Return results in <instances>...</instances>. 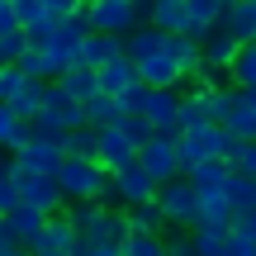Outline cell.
<instances>
[{"mask_svg":"<svg viewBox=\"0 0 256 256\" xmlns=\"http://www.w3.org/2000/svg\"><path fill=\"white\" fill-rule=\"evenodd\" d=\"M228 232H232V228H223V223H200V228L190 232V242H194V252H200V256H223Z\"/></svg>","mask_w":256,"mask_h":256,"instance_id":"f1b7e54d","label":"cell"},{"mask_svg":"<svg viewBox=\"0 0 256 256\" xmlns=\"http://www.w3.org/2000/svg\"><path fill=\"white\" fill-rule=\"evenodd\" d=\"M166 256H200V252H194L190 232H171V238H166Z\"/></svg>","mask_w":256,"mask_h":256,"instance_id":"74e56055","label":"cell"},{"mask_svg":"<svg viewBox=\"0 0 256 256\" xmlns=\"http://www.w3.org/2000/svg\"><path fill=\"white\" fill-rule=\"evenodd\" d=\"M52 256H81V252H52Z\"/></svg>","mask_w":256,"mask_h":256,"instance_id":"b9f144b4","label":"cell"},{"mask_svg":"<svg viewBox=\"0 0 256 256\" xmlns=\"http://www.w3.org/2000/svg\"><path fill=\"white\" fill-rule=\"evenodd\" d=\"M228 204H232V218L256 214V180L252 176H232L228 180Z\"/></svg>","mask_w":256,"mask_h":256,"instance_id":"4316f807","label":"cell"},{"mask_svg":"<svg viewBox=\"0 0 256 256\" xmlns=\"http://www.w3.org/2000/svg\"><path fill=\"white\" fill-rule=\"evenodd\" d=\"M228 128L209 124V128H190V133H180V162H185V176L194 171V166L204 162H223V152H228Z\"/></svg>","mask_w":256,"mask_h":256,"instance_id":"3957f363","label":"cell"},{"mask_svg":"<svg viewBox=\"0 0 256 256\" xmlns=\"http://www.w3.org/2000/svg\"><path fill=\"white\" fill-rule=\"evenodd\" d=\"M24 209V194H19V171H14V156L0 162V218Z\"/></svg>","mask_w":256,"mask_h":256,"instance_id":"484cf974","label":"cell"},{"mask_svg":"<svg viewBox=\"0 0 256 256\" xmlns=\"http://www.w3.org/2000/svg\"><path fill=\"white\" fill-rule=\"evenodd\" d=\"M86 119H90V128H119L128 114L119 110V100H104V95H95V100L86 104Z\"/></svg>","mask_w":256,"mask_h":256,"instance_id":"f546056e","label":"cell"},{"mask_svg":"<svg viewBox=\"0 0 256 256\" xmlns=\"http://www.w3.org/2000/svg\"><path fill=\"white\" fill-rule=\"evenodd\" d=\"M81 256H124L119 247H81Z\"/></svg>","mask_w":256,"mask_h":256,"instance_id":"60d3db41","label":"cell"},{"mask_svg":"<svg viewBox=\"0 0 256 256\" xmlns=\"http://www.w3.org/2000/svg\"><path fill=\"white\" fill-rule=\"evenodd\" d=\"M0 162H5V147H0Z\"/></svg>","mask_w":256,"mask_h":256,"instance_id":"7bdbcfd3","label":"cell"},{"mask_svg":"<svg viewBox=\"0 0 256 256\" xmlns=\"http://www.w3.org/2000/svg\"><path fill=\"white\" fill-rule=\"evenodd\" d=\"M223 256H256V247L247 238H238V232H228V242H223Z\"/></svg>","mask_w":256,"mask_h":256,"instance_id":"f35d334b","label":"cell"},{"mask_svg":"<svg viewBox=\"0 0 256 256\" xmlns=\"http://www.w3.org/2000/svg\"><path fill=\"white\" fill-rule=\"evenodd\" d=\"M138 76H142V86H147V90H176V86L185 81V72H180V66H176L166 52L147 57V62L138 66Z\"/></svg>","mask_w":256,"mask_h":256,"instance_id":"5bb4252c","label":"cell"},{"mask_svg":"<svg viewBox=\"0 0 256 256\" xmlns=\"http://www.w3.org/2000/svg\"><path fill=\"white\" fill-rule=\"evenodd\" d=\"M28 76L19 72V66H0V104H14V95L24 90Z\"/></svg>","mask_w":256,"mask_h":256,"instance_id":"d6a6232c","label":"cell"},{"mask_svg":"<svg viewBox=\"0 0 256 256\" xmlns=\"http://www.w3.org/2000/svg\"><path fill=\"white\" fill-rule=\"evenodd\" d=\"M214 114H209V90H185L180 95V133H190V128H209Z\"/></svg>","mask_w":256,"mask_h":256,"instance_id":"ffe728a7","label":"cell"},{"mask_svg":"<svg viewBox=\"0 0 256 256\" xmlns=\"http://www.w3.org/2000/svg\"><path fill=\"white\" fill-rule=\"evenodd\" d=\"M119 57H128L124 52V38H110V34H90V38H86V48H81V66H90V72L119 62Z\"/></svg>","mask_w":256,"mask_h":256,"instance_id":"9a60e30c","label":"cell"},{"mask_svg":"<svg viewBox=\"0 0 256 256\" xmlns=\"http://www.w3.org/2000/svg\"><path fill=\"white\" fill-rule=\"evenodd\" d=\"M124 256H166V238H128Z\"/></svg>","mask_w":256,"mask_h":256,"instance_id":"e575fe53","label":"cell"},{"mask_svg":"<svg viewBox=\"0 0 256 256\" xmlns=\"http://www.w3.org/2000/svg\"><path fill=\"white\" fill-rule=\"evenodd\" d=\"M232 86H238V90H256V43L252 48H242V57L238 62H232Z\"/></svg>","mask_w":256,"mask_h":256,"instance_id":"1f68e13d","label":"cell"},{"mask_svg":"<svg viewBox=\"0 0 256 256\" xmlns=\"http://www.w3.org/2000/svg\"><path fill=\"white\" fill-rule=\"evenodd\" d=\"M124 214H128L133 238H171V223H166L162 204H138V209H124Z\"/></svg>","mask_w":256,"mask_h":256,"instance_id":"2e32d148","label":"cell"},{"mask_svg":"<svg viewBox=\"0 0 256 256\" xmlns=\"http://www.w3.org/2000/svg\"><path fill=\"white\" fill-rule=\"evenodd\" d=\"M90 28L110 38H133L142 24H138L133 0H90Z\"/></svg>","mask_w":256,"mask_h":256,"instance_id":"5b68a950","label":"cell"},{"mask_svg":"<svg viewBox=\"0 0 256 256\" xmlns=\"http://www.w3.org/2000/svg\"><path fill=\"white\" fill-rule=\"evenodd\" d=\"M10 34H19V10H14V0H0V38H10Z\"/></svg>","mask_w":256,"mask_h":256,"instance_id":"8d00e7d4","label":"cell"},{"mask_svg":"<svg viewBox=\"0 0 256 256\" xmlns=\"http://www.w3.org/2000/svg\"><path fill=\"white\" fill-rule=\"evenodd\" d=\"M238 57H242V43L228 34V28H218V34L204 43V62H209V66H223V72H232V62H238Z\"/></svg>","mask_w":256,"mask_h":256,"instance_id":"d4e9b609","label":"cell"},{"mask_svg":"<svg viewBox=\"0 0 256 256\" xmlns=\"http://www.w3.org/2000/svg\"><path fill=\"white\" fill-rule=\"evenodd\" d=\"M19 128H24V124L14 119V110H10V104H0V147H5L10 156H14V142H19Z\"/></svg>","mask_w":256,"mask_h":256,"instance_id":"836d02e7","label":"cell"},{"mask_svg":"<svg viewBox=\"0 0 256 256\" xmlns=\"http://www.w3.org/2000/svg\"><path fill=\"white\" fill-rule=\"evenodd\" d=\"M147 119H152L156 138H180V90H152Z\"/></svg>","mask_w":256,"mask_h":256,"instance_id":"30bf717a","label":"cell"},{"mask_svg":"<svg viewBox=\"0 0 256 256\" xmlns=\"http://www.w3.org/2000/svg\"><path fill=\"white\" fill-rule=\"evenodd\" d=\"M62 147L76 162H95V156H100V128H76V133L62 138Z\"/></svg>","mask_w":256,"mask_h":256,"instance_id":"83f0119b","label":"cell"},{"mask_svg":"<svg viewBox=\"0 0 256 256\" xmlns=\"http://www.w3.org/2000/svg\"><path fill=\"white\" fill-rule=\"evenodd\" d=\"M138 86H142V76H138V62H128V57L100 66V95L104 100H124V95L138 90Z\"/></svg>","mask_w":256,"mask_h":256,"instance_id":"8fae6325","label":"cell"},{"mask_svg":"<svg viewBox=\"0 0 256 256\" xmlns=\"http://www.w3.org/2000/svg\"><path fill=\"white\" fill-rule=\"evenodd\" d=\"M223 162H228V166H232L238 176H252V180H256V142L228 138V152H223Z\"/></svg>","mask_w":256,"mask_h":256,"instance_id":"4dcf8cb0","label":"cell"},{"mask_svg":"<svg viewBox=\"0 0 256 256\" xmlns=\"http://www.w3.org/2000/svg\"><path fill=\"white\" fill-rule=\"evenodd\" d=\"M124 52H128V62H138V66H142L147 57L166 52V34H162V28H138L133 38H124Z\"/></svg>","mask_w":256,"mask_h":256,"instance_id":"603a6c76","label":"cell"},{"mask_svg":"<svg viewBox=\"0 0 256 256\" xmlns=\"http://www.w3.org/2000/svg\"><path fill=\"white\" fill-rule=\"evenodd\" d=\"M156 204H162V214H166V223H171V232H194L204 223V194L194 190L190 180H171V185H162V194H156Z\"/></svg>","mask_w":256,"mask_h":256,"instance_id":"7a4b0ae2","label":"cell"},{"mask_svg":"<svg viewBox=\"0 0 256 256\" xmlns=\"http://www.w3.org/2000/svg\"><path fill=\"white\" fill-rule=\"evenodd\" d=\"M0 223H5V232H10L24 252L34 247V242L43 238V228H48V218H43V214H34V209H19V214H10V218H0Z\"/></svg>","mask_w":256,"mask_h":256,"instance_id":"e0dca14e","label":"cell"},{"mask_svg":"<svg viewBox=\"0 0 256 256\" xmlns=\"http://www.w3.org/2000/svg\"><path fill=\"white\" fill-rule=\"evenodd\" d=\"M14 119L19 124H38V114L48 110V81H24V90L14 95Z\"/></svg>","mask_w":256,"mask_h":256,"instance_id":"d6986e66","label":"cell"},{"mask_svg":"<svg viewBox=\"0 0 256 256\" xmlns=\"http://www.w3.org/2000/svg\"><path fill=\"white\" fill-rule=\"evenodd\" d=\"M57 185H62V194H66V204H100L104 194H110V185H114V176L104 171L100 162H76V156H66V166L57 171Z\"/></svg>","mask_w":256,"mask_h":256,"instance_id":"6da1fadb","label":"cell"},{"mask_svg":"<svg viewBox=\"0 0 256 256\" xmlns=\"http://www.w3.org/2000/svg\"><path fill=\"white\" fill-rule=\"evenodd\" d=\"M138 166L152 176L156 185H171L185 176V162H180V138H152V142L138 152Z\"/></svg>","mask_w":256,"mask_h":256,"instance_id":"277c9868","label":"cell"},{"mask_svg":"<svg viewBox=\"0 0 256 256\" xmlns=\"http://www.w3.org/2000/svg\"><path fill=\"white\" fill-rule=\"evenodd\" d=\"M62 166H66V147L57 138H34L14 156V171H24V176H57Z\"/></svg>","mask_w":256,"mask_h":256,"instance_id":"52a82bcc","label":"cell"},{"mask_svg":"<svg viewBox=\"0 0 256 256\" xmlns=\"http://www.w3.org/2000/svg\"><path fill=\"white\" fill-rule=\"evenodd\" d=\"M223 28H228L242 48H252V43H256V0H232L228 24H223Z\"/></svg>","mask_w":256,"mask_h":256,"instance_id":"44dd1931","label":"cell"},{"mask_svg":"<svg viewBox=\"0 0 256 256\" xmlns=\"http://www.w3.org/2000/svg\"><path fill=\"white\" fill-rule=\"evenodd\" d=\"M232 176H238V171H232L228 162H204V166H194V171L185 176V180H190V185H194L200 194H223Z\"/></svg>","mask_w":256,"mask_h":256,"instance_id":"ac0fdd59","label":"cell"},{"mask_svg":"<svg viewBox=\"0 0 256 256\" xmlns=\"http://www.w3.org/2000/svg\"><path fill=\"white\" fill-rule=\"evenodd\" d=\"M14 10H19V28L28 34V43L48 48V38L57 34L52 19H48V0H14Z\"/></svg>","mask_w":256,"mask_h":256,"instance_id":"7c38bea8","label":"cell"},{"mask_svg":"<svg viewBox=\"0 0 256 256\" xmlns=\"http://www.w3.org/2000/svg\"><path fill=\"white\" fill-rule=\"evenodd\" d=\"M147 104H152V90L138 86V90H128L124 100H119V110H124V114H147Z\"/></svg>","mask_w":256,"mask_h":256,"instance_id":"d590c367","label":"cell"},{"mask_svg":"<svg viewBox=\"0 0 256 256\" xmlns=\"http://www.w3.org/2000/svg\"><path fill=\"white\" fill-rule=\"evenodd\" d=\"M190 24V0H156L152 5V28L162 34H185Z\"/></svg>","mask_w":256,"mask_h":256,"instance_id":"7402d4cb","label":"cell"},{"mask_svg":"<svg viewBox=\"0 0 256 256\" xmlns=\"http://www.w3.org/2000/svg\"><path fill=\"white\" fill-rule=\"evenodd\" d=\"M86 247V238L76 232V223L66 218V214H57V218H48V228H43V238L28 247V256H52V252H81Z\"/></svg>","mask_w":256,"mask_h":256,"instance_id":"ba28073f","label":"cell"},{"mask_svg":"<svg viewBox=\"0 0 256 256\" xmlns=\"http://www.w3.org/2000/svg\"><path fill=\"white\" fill-rule=\"evenodd\" d=\"M95 162H100L110 176H119V171H128V166L138 162V147L128 142L124 128H100V156H95Z\"/></svg>","mask_w":256,"mask_h":256,"instance_id":"9c48e42d","label":"cell"},{"mask_svg":"<svg viewBox=\"0 0 256 256\" xmlns=\"http://www.w3.org/2000/svg\"><path fill=\"white\" fill-rule=\"evenodd\" d=\"M57 86H62V90L72 95L76 104H90L95 95H100V72H90V66H76V72H66Z\"/></svg>","mask_w":256,"mask_h":256,"instance_id":"cb8c5ba5","label":"cell"},{"mask_svg":"<svg viewBox=\"0 0 256 256\" xmlns=\"http://www.w3.org/2000/svg\"><path fill=\"white\" fill-rule=\"evenodd\" d=\"M232 232H238V238H247L252 247H256V214H247V218H232Z\"/></svg>","mask_w":256,"mask_h":256,"instance_id":"ab89813d","label":"cell"},{"mask_svg":"<svg viewBox=\"0 0 256 256\" xmlns=\"http://www.w3.org/2000/svg\"><path fill=\"white\" fill-rule=\"evenodd\" d=\"M19 194H24V209L43 214V218L66 214V194H62V185H57V176H24L19 171Z\"/></svg>","mask_w":256,"mask_h":256,"instance_id":"8992f818","label":"cell"},{"mask_svg":"<svg viewBox=\"0 0 256 256\" xmlns=\"http://www.w3.org/2000/svg\"><path fill=\"white\" fill-rule=\"evenodd\" d=\"M166 57L185 72V81H194V76L204 72V43H194V38H185V34H166Z\"/></svg>","mask_w":256,"mask_h":256,"instance_id":"4fadbf2b","label":"cell"}]
</instances>
